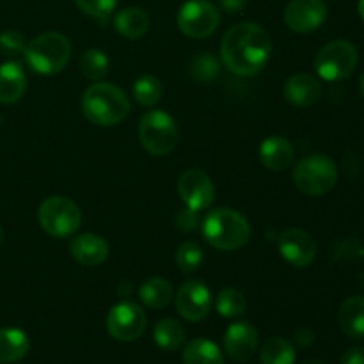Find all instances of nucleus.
Instances as JSON below:
<instances>
[{
    "label": "nucleus",
    "mask_w": 364,
    "mask_h": 364,
    "mask_svg": "<svg viewBox=\"0 0 364 364\" xmlns=\"http://www.w3.org/2000/svg\"><path fill=\"white\" fill-rule=\"evenodd\" d=\"M358 50L345 39L331 41L323 46L315 59L316 73L327 82H338L350 77L358 66Z\"/></svg>",
    "instance_id": "obj_8"
},
{
    "label": "nucleus",
    "mask_w": 364,
    "mask_h": 364,
    "mask_svg": "<svg viewBox=\"0 0 364 364\" xmlns=\"http://www.w3.org/2000/svg\"><path fill=\"white\" fill-rule=\"evenodd\" d=\"M327 6L323 0H290L284 9V21L294 32H313L326 21Z\"/></svg>",
    "instance_id": "obj_13"
},
{
    "label": "nucleus",
    "mask_w": 364,
    "mask_h": 364,
    "mask_svg": "<svg viewBox=\"0 0 364 364\" xmlns=\"http://www.w3.org/2000/svg\"><path fill=\"white\" fill-rule=\"evenodd\" d=\"M338 322H340V329L343 331L345 336L352 338V340L364 338V297L361 295L348 297L341 304Z\"/></svg>",
    "instance_id": "obj_20"
},
{
    "label": "nucleus",
    "mask_w": 364,
    "mask_h": 364,
    "mask_svg": "<svg viewBox=\"0 0 364 364\" xmlns=\"http://www.w3.org/2000/svg\"><path fill=\"white\" fill-rule=\"evenodd\" d=\"M38 219L43 230L53 238H68L78 231L82 224V210L64 196L45 199L38 210Z\"/></svg>",
    "instance_id": "obj_6"
},
{
    "label": "nucleus",
    "mask_w": 364,
    "mask_h": 364,
    "mask_svg": "<svg viewBox=\"0 0 364 364\" xmlns=\"http://www.w3.org/2000/svg\"><path fill=\"white\" fill-rule=\"evenodd\" d=\"M164 87L160 80L153 75H144V77L137 78L134 84V98L142 107H153L162 100Z\"/></svg>",
    "instance_id": "obj_30"
},
{
    "label": "nucleus",
    "mask_w": 364,
    "mask_h": 364,
    "mask_svg": "<svg viewBox=\"0 0 364 364\" xmlns=\"http://www.w3.org/2000/svg\"><path fill=\"white\" fill-rule=\"evenodd\" d=\"M2 242H4V230L0 228V245H2Z\"/></svg>",
    "instance_id": "obj_40"
},
{
    "label": "nucleus",
    "mask_w": 364,
    "mask_h": 364,
    "mask_svg": "<svg viewBox=\"0 0 364 364\" xmlns=\"http://www.w3.org/2000/svg\"><path fill=\"white\" fill-rule=\"evenodd\" d=\"M82 112L92 124L114 127L128 116L130 102L117 85L95 82L82 96Z\"/></svg>",
    "instance_id": "obj_2"
},
{
    "label": "nucleus",
    "mask_w": 364,
    "mask_h": 364,
    "mask_svg": "<svg viewBox=\"0 0 364 364\" xmlns=\"http://www.w3.org/2000/svg\"><path fill=\"white\" fill-rule=\"evenodd\" d=\"M114 27L123 38L139 39L148 32L149 16L141 7H127L114 18Z\"/></svg>",
    "instance_id": "obj_21"
},
{
    "label": "nucleus",
    "mask_w": 364,
    "mask_h": 364,
    "mask_svg": "<svg viewBox=\"0 0 364 364\" xmlns=\"http://www.w3.org/2000/svg\"><path fill=\"white\" fill-rule=\"evenodd\" d=\"M259 361L262 364H294V345L284 338H270L263 343L262 350H259Z\"/></svg>",
    "instance_id": "obj_26"
},
{
    "label": "nucleus",
    "mask_w": 364,
    "mask_h": 364,
    "mask_svg": "<svg viewBox=\"0 0 364 364\" xmlns=\"http://www.w3.org/2000/svg\"><path fill=\"white\" fill-rule=\"evenodd\" d=\"M27 89V75L16 60L0 66V103H16Z\"/></svg>",
    "instance_id": "obj_19"
},
{
    "label": "nucleus",
    "mask_w": 364,
    "mask_h": 364,
    "mask_svg": "<svg viewBox=\"0 0 364 364\" xmlns=\"http://www.w3.org/2000/svg\"><path fill=\"white\" fill-rule=\"evenodd\" d=\"M220 73V64L213 53H199L188 64V75L192 80H198L201 84H210L215 80Z\"/></svg>",
    "instance_id": "obj_28"
},
{
    "label": "nucleus",
    "mask_w": 364,
    "mask_h": 364,
    "mask_svg": "<svg viewBox=\"0 0 364 364\" xmlns=\"http://www.w3.org/2000/svg\"><path fill=\"white\" fill-rule=\"evenodd\" d=\"M107 333L117 341H135L146 331V313L134 302H119L107 315Z\"/></svg>",
    "instance_id": "obj_10"
},
{
    "label": "nucleus",
    "mask_w": 364,
    "mask_h": 364,
    "mask_svg": "<svg viewBox=\"0 0 364 364\" xmlns=\"http://www.w3.org/2000/svg\"><path fill=\"white\" fill-rule=\"evenodd\" d=\"M212 309V295L201 281H187L176 291V311L188 322H201Z\"/></svg>",
    "instance_id": "obj_12"
},
{
    "label": "nucleus",
    "mask_w": 364,
    "mask_h": 364,
    "mask_svg": "<svg viewBox=\"0 0 364 364\" xmlns=\"http://www.w3.org/2000/svg\"><path fill=\"white\" fill-rule=\"evenodd\" d=\"M0 123H2V117H0Z\"/></svg>",
    "instance_id": "obj_42"
},
{
    "label": "nucleus",
    "mask_w": 364,
    "mask_h": 364,
    "mask_svg": "<svg viewBox=\"0 0 364 364\" xmlns=\"http://www.w3.org/2000/svg\"><path fill=\"white\" fill-rule=\"evenodd\" d=\"M178 28L192 39L208 38L220 21L219 9L208 0H188L178 11Z\"/></svg>",
    "instance_id": "obj_9"
},
{
    "label": "nucleus",
    "mask_w": 364,
    "mask_h": 364,
    "mask_svg": "<svg viewBox=\"0 0 364 364\" xmlns=\"http://www.w3.org/2000/svg\"><path fill=\"white\" fill-rule=\"evenodd\" d=\"M28 352V338L23 331L6 327L0 329V364L21 361Z\"/></svg>",
    "instance_id": "obj_22"
},
{
    "label": "nucleus",
    "mask_w": 364,
    "mask_h": 364,
    "mask_svg": "<svg viewBox=\"0 0 364 364\" xmlns=\"http://www.w3.org/2000/svg\"><path fill=\"white\" fill-rule=\"evenodd\" d=\"M249 0H219L220 9L226 11V13L235 14V13H242V11L247 7Z\"/></svg>",
    "instance_id": "obj_35"
},
{
    "label": "nucleus",
    "mask_w": 364,
    "mask_h": 364,
    "mask_svg": "<svg viewBox=\"0 0 364 364\" xmlns=\"http://www.w3.org/2000/svg\"><path fill=\"white\" fill-rule=\"evenodd\" d=\"M185 364H224V358L220 348L213 341L199 340L191 341L183 350Z\"/></svg>",
    "instance_id": "obj_24"
},
{
    "label": "nucleus",
    "mask_w": 364,
    "mask_h": 364,
    "mask_svg": "<svg viewBox=\"0 0 364 364\" xmlns=\"http://www.w3.org/2000/svg\"><path fill=\"white\" fill-rule=\"evenodd\" d=\"M176 226L180 228L181 231H194L196 228L199 226V215L196 210H191V208H185V210H180L176 215Z\"/></svg>",
    "instance_id": "obj_34"
},
{
    "label": "nucleus",
    "mask_w": 364,
    "mask_h": 364,
    "mask_svg": "<svg viewBox=\"0 0 364 364\" xmlns=\"http://www.w3.org/2000/svg\"><path fill=\"white\" fill-rule=\"evenodd\" d=\"M25 38L21 32L18 31H6L0 34V53L6 57H16L23 55L25 52Z\"/></svg>",
    "instance_id": "obj_32"
},
{
    "label": "nucleus",
    "mask_w": 364,
    "mask_h": 364,
    "mask_svg": "<svg viewBox=\"0 0 364 364\" xmlns=\"http://www.w3.org/2000/svg\"><path fill=\"white\" fill-rule=\"evenodd\" d=\"M178 127L164 110H149L139 124V139L149 155L164 156L174 151L178 144Z\"/></svg>",
    "instance_id": "obj_7"
},
{
    "label": "nucleus",
    "mask_w": 364,
    "mask_h": 364,
    "mask_svg": "<svg viewBox=\"0 0 364 364\" xmlns=\"http://www.w3.org/2000/svg\"><path fill=\"white\" fill-rule=\"evenodd\" d=\"M313 340H315V334H313V331L308 329V327H301V329H297V333H295V343L301 345V347H309V345L313 343Z\"/></svg>",
    "instance_id": "obj_37"
},
{
    "label": "nucleus",
    "mask_w": 364,
    "mask_h": 364,
    "mask_svg": "<svg viewBox=\"0 0 364 364\" xmlns=\"http://www.w3.org/2000/svg\"><path fill=\"white\" fill-rule=\"evenodd\" d=\"M215 308L219 315L226 316V318H237V316L244 315L247 309V301L244 295L235 288H224L219 291L215 301Z\"/></svg>",
    "instance_id": "obj_29"
},
{
    "label": "nucleus",
    "mask_w": 364,
    "mask_h": 364,
    "mask_svg": "<svg viewBox=\"0 0 364 364\" xmlns=\"http://www.w3.org/2000/svg\"><path fill=\"white\" fill-rule=\"evenodd\" d=\"M80 71L92 82H102L109 71V57L103 50L89 48L80 57Z\"/></svg>",
    "instance_id": "obj_27"
},
{
    "label": "nucleus",
    "mask_w": 364,
    "mask_h": 364,
    "mask_svg": "<svg viewBox=\"0 0 364 364\" xmlns=\"http://www.w3.org/2000/svg\"><path fill=\"white\" fill-rule=\"evenodd\" d=\"M258 348V331L247 322L231 323L224 334V350L233 361H249Z\"/></svg>",
    "instance_id": "obj_15"
},
{
    "label": "nucleus",
    "mask_w": 364,
    "mask_h": 364,
    "mask_svg": "<svg viewBox=\"0 0 364 364\" xmlns=\"http://www.w3.org/2000/svg\"><path fill=\"white\" fill-rule=\"evenodd\" d=\"M203 263V249L196 242H183L176 249V265L181 272L191 274Z\"/></svg>",
    "instance_id": "obj_31"
},
{
    "label": "nucleus",
    "mask_w": 364,
    "mask_h": 364,
    "mask_svg": "<svg viewBox=\"0 0 364 364\" xmlns=\"http://www.w3.org/2000/svg\"><path fill=\"white\" fill-rule=\"evenodd\" d=\"M322 84L308 73L294 75L284 84V98L295 107H311L322 98Z\"/></svg>",
    "instance_id": "obj_16"
},
{
    "label": "nucleus",
    "mask_w": 364,
    "mask_h": 364,
    "mask_svg": "<svg viewBox=\"0 0 364 364\" xmlns=\"http://www.w3.org/2000/svg\"><path fill=\"white\" fill-rule=\"evenodd\" d=\"M359 91H361V96L364 98V73L361 75V80H359Z\"/></svg>",
    "instance_id": "obj_39"
},
{
    "label": "nucleus",
    "mask_w": 364,
    "mask_h": 364,
    "mask_svg": "<svg viewBox=\"0 0 364 364\" xmlns=\"http://www.w3.org/2000/svg\"><path fill=\"white\" fill-rule=\"evenodd\" d=\"M75 4H77L78 9L84 11L89 16L103 20V18L110 16V13L116 9L117 0H75Z\"/></svg>",
    "instance_id": "obj_33"
},
{
    "label": "nucleus",
    "mask_w": 364,
    "mask_h": 364,
    "mask_svg": "<svg viewBox=\"0 0 364 364\" xmlns=\"http://www.w3.org/2000/svg\"><path fill=\"white\" fill-rule=\"evenodd\" d=\"M139 299L151 309H162L169 306L173 299V287L164 277H149L139 288Z\"/></svg>",
    "instance_id": "obj_23"
},
{
    "label": "nucleus",
    "mask_w": 364,
    "mask_h": 364,
    "mask_svg": "<svg viewBox=\"0 0 364 364\" xmlns=\"http://www.w3.org/2000/svg\"><path fill=\"white\" fill-rule=\"evenodd\" d=\"M279 252L290 265L306 269L316 258V244L311 235L299 228H290L279 237Z\"/></svg>",
    "instance_id": "obj_14"
},
{
    "label": "nucleus",
    "mask_w": 364,
    "mask_h": 364,
    "mask_svg": "<svg viewBox=\"0 0 364 364\" xmlns=\"http://www.w3.org/2000/svg\"><path fill=\"white\" fill-rule=\"evenodd\" d=\"M272 43L262 25L242 21L224 34L220 43V59L224 66L240 77L259 73L269 63Z\"/></svg>",
    "instance_id": "obj_1"
},
{
    "label": "nucleus",
    "mask_w": 364,
    "mask_h": 364,
    "mask_svg": "<svg viewBox=\"0 0 364 364\" xmlns=\"http://www.w3.org/2000/svg\"><path fill=\"white\" fill-rule=\"evenodd\" d=\"M203 237L219 251H237L251 238V226L242 213L231 208H217L203 220Z\"/></svg>",
    "instance_id": "obj_3"
},
{
    "label": "nucleus",
    "mask_w": 364,
    "mask_h": 364,
    "mask_svg": "<svg viewBox=\"0 0 364 364\" xmlns=\"http://www.w3.org/2000/svg\"><path fill=\"white\" fill-rule=\"evenodd\" d=\"M153 338L156 345L164 350L174 352L183 345L185 331L181 323L174 318H162L153 329Z\"/></svg>",
    "instance_id": "obj_25"
},
{
    "label": "nucleus",
    "mask_w": 364,
    "mask_h": 364,
    "mask_svg": "<svg viewBox=\"0 0 364 364\" xmlns=\"http://www.w3.org/2000/svg\"><path fill=\"white\" fill-rule=\"evenodd\" d=\"M294 144L287 137L272 135V137L265 139L259 146V160L270 171H276V173L287 171L294 164Z\"/></svg>",
    "instance_id": "obj_18"
},
{
    "label": "nucleus",
    "mask_w": 364,
    "mask_h": 364,
    "mask_svg": "<svg viewBox=\"0 0 364 364\" xmlns=\"http://www.w3.org/2000/svg\"><path fill=\"white\" fill-rule=\"evenodd\" d=\"M23 55L36 73L55 75L70 63L71 43L59 32H45L27 43Z\"/></svg>",
    "instance_id": "obj_4"
},
{
    "label": "nucleus",
    "mask_w": 364,
    "mask_h": 364,
    "mask_svg": "<svg viewBox=\"0 0 364 364\" xmlns=\"http://www.w3.org/2000/svg\"><path fill=\"white\" fill-rule=\"evenodd\" d=\"M178 194L187 208L201 212L213 203L215 187L206 173L199 169H187L178 180Z\"/></svg>",
    "instance_id": "obj_11"
},
{
    "label": "nucleus",
    "mask_w": 364,
    "mask_h": 364,
    "mask_svg": "<svg viewBox=\"0 0 364 364\" xmlns=\"http://www.w3.org/2000/svg\"><path fill=\"white\" fill-rule=\"evenodd\" d=\"M71 256L75 262L84 267L102 265L109 258V244L103 237L92 233L78 235L71 240L70 245Z\"/></svg>",
    "instance_id": "obj_17"
},
{
    "label": "nucleus",
    "mask_w": 364,
    "mask_h": 364,
    "mask_svg": "<svg viewBox=\"0 0 364 364\" xmlns=\"http://www.w3.org/2000/svg\"><path fill=\"white\" fill-rule=\"evenodd\" d=\"M302 364H323V363H320V361H306V363H302Z\"/></svg>",
    "instance_id": "obj_41"
},
{
    "label": "nucleus",
    "mask_w": 364,
    "mask_h": 364,
    "mask_svg": "<svg viewBox=\"0 0 364 364\" xmlns=\"http://www.w3.org/2000/svg\"><path fill=\"white\" fill-rule=\"evenodd\" d=\"M341 364H364V348L354 347L347 350L341 358Z\"/></svg>",
    "instance_id": "obj_36"
},
{
    "label": "nucleus",
    "mask_w": 364,
    "mask_h": 364,
    "mask_svg": "<svg viewBox=\"0 0 364 364\" xmlns=\"http://www.w3.org/2000/svg\"><path fill=\"white\" fill-rule=\"evenodd\" d=\"M338 181V167L333 160L322 153H315L295 166L294 169V183L302 194L318 196L327 194L334 188Z\"/></svg>",
    "instance_id": "obj_5"
},
{
    "label": "nucleus",
    "mask_w": 364,
    "mask_h": 364,
    "mask_svg": "<svg viewBox=\"0 0 364 364\" xmlns=\"http://www.w3.org/2000/svg\"><path fill=\"white\" fill-rule=\"evenodd\" d=\"M358 11H359V16H361L363 21H364V0H359Z\"/></svg>",
    "instance_id": "obj_38"
}]
</instances>
